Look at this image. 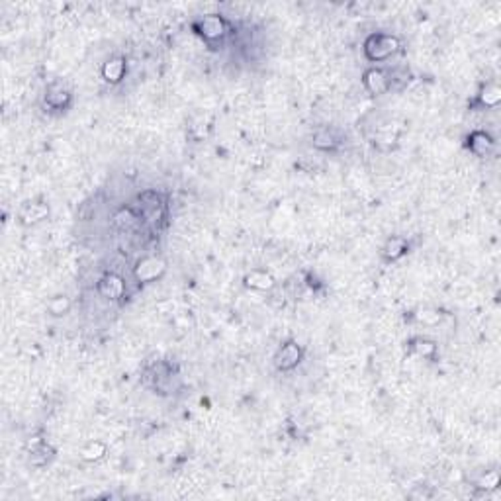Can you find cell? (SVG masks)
Segmentation results:
<instances>
[{
  "label": "cell",
  "mask_w": 501,
  "mask_h": 501,
  "mask_svg": "<svg viewBox=\"0 0 501 501\" xmlns=\"http://www.w3.org/2000/svg\"><path fill=\"white\" fill-rule=\"evenodd\" d=\"M43 104L49 110L65 112L73 104V94H71V90L65 89L63 85H52L49 89L45 90V94H43Z\"/></svg>",
  "instance_id": "cell-9"
},
{
  "label": "cell",
  "mask_w": 501,
  "mask_h": 501,
  "mask_svg": "<svg viewBox=\"0 0 501 501\" xmlns=\"http://www.w3.org/2000/svg\"><path fill=\"white\" fill-rule=\"evenodd\" d=\"M71 300L67 298V296H53L52 300L47 302V313L52 315V318H63L67 315L69 311H71Z\"/></svg>",
  "instance_id": "cell-21"
},
{
  "label": "cell",
  "mask_w": 501,
  "mask_h": 501,
  "mask_svg": "<svg viewBox=\"0 0 501 501\" xmlns=\"http://www.w3.org/2000/svg\"><path fill=\"white\" fill-rule=\"evenodd\" d=\"M112 223L116 225L120 232H133L140 223H143L140 214L135 208H120L116 214L112 216Z\"/></svg>",
  "instance_id": "cell-16"
},
{
  "label": "cell",
  "mask_w": 501,
  "mask_h": 501,
  "mask_svg": "<svg viewBox=\"0 0 501 501\" xmlns=\"http://www.w3.org/2000/svg\"><path fill=\"white\" fill-rule=\"evenodd\" d=\"M362 85L372 96H382L392 90V73L378 69V67H370L362 75Z\"/></svg>",
  "instance_id": "cell-7"
},
{
  "label": "cell",
  "mask_w": 501,
  "mask_h": 501,
  "mask_svg": "<svg viewBox=\"0 0 501 501\" xmlns=\"http://www.w3.org/2000/svg\"><path fill=\"white\" fill-rule=\"evenodd\" d=\"M362 49L370 63H384L401 52V41L392 34H370L364 39Z\"/></svg>",
  "instance_id": "cell-2"
},
{
  "label": "cell",
  "mask_w": 501,
  "mask_h": 501,
  "mask_svg": "<svg viewBox=\"0 0 501 501\" xmlns=\"http://www.w3.org/2000/svg\"><path fill=\"white\" fill-rule=\"evenodd\" d=\"M501 102V89L496 85V82H486L482 85L478 94H476L474 102L472 106H478L482 110H491L496 106H500Z\"/></svg>",
  "instance_id": "cell-12"
},
{
  "label": "cell",
  "mask_w": 501,
  "mask_h": 501,
  "mask_svg": "<svg viewBox=\"0 0 501 501\" xmlns=\"http://www.w3.org/2000/svg\"><path fill=\"white\" fill-rule=\"evenodd\" d=\"M445 318H447V313L438 308H417L410 313L412 322L425 325V327H435L438 323L445 322Z\"/></svg>",
  "instance_id": "cell-17"
},
{
  "label": "cell",
  "mask_w": 501,
  "mask_h": 501,
  "mask_svg": "<svg viewBox=\"0 0 501 501\" xmlns=\"http://www.w3.org/2000/svg\"><path fill=\"white\" fill-rule=\"evenodd\" d=\"M96 290H98V294L102 296L104 300L120 302L122 298H126V294H128V282L118 272H106V274H102L98 278Z\"/></svg>",
  "instance_id": "cell-6"
},
{
  "label": "cell",
  "mask_w": 501,
  "mask_h": 501,
  "mask_svg": "<svg viewBox=\"0 0 501 501\" xmlns=\"http://www.w3.org/2000/svg\"><path fill=\"white\" fill-rule=\"evenodd\" d=\"M137 202L140 204L135 208V212L140 214L143 223L157 227L163 219L167 218V204H165V198L159 192L147 190V192L140 194Z\"/></svg>",
  "instance_id": "cell-3"
},
{
  "label": "cell",
  "mask_w": 501,
  "mask_h": 501,
  "mask_svg": "<svg viewBox=\"0 0 501 501\" xmlns=\"http://www.w3.org/2000/svg\"><path fill=\"white\" fill-rule=\"evenodd\" d=\"M27 454H30V463L34 464V466H45V464H49L53 460V456H55V449H53L52 445H47V443H43V445H39L36 449L27 450Z\"/></svg>",
  "instance_id": "cell-20"
},
{
  "label": "cell",
  "mask_w": 501,
  "mask_h": 501,
  "mask_svg": "<svg viewBox=\"0 0 501 501\" xmlns=\"http://www.w3.org/2000/svg\"><path fill=\"white\" fill-rule=\"evenodd\" d=\"M100 75H102L104 82H108V85H120L126 78V75H128V61H126V57H122V55L110 57L102 65Z\"/></svg>",
  "instance_id": "cell-10"
},
{
  "label": "cell",
  "mask_w": 501,
  "mask_h": 501,
  "mask_svg": "<svg viewBox=\"0 0 501 501\" xmlns=\"http://www.w3.org/2000/svg\"><path fill=\"white\" fill-rule=\"evenodd\" d=\"M408 353L425 360H435L438 355V345L429 337H412L408 343Z\"/></svg>",
  "instance_id": "cell-11"
},
{
  "label": "cell",
  "mask_w": 501,
  "mask_h": 501,
  "mask_svg": "<svg viewBox=\"0 0 501 501\" xmlns=\"http://www.w3.org/2000/svg\"><path fill=\"white\" fill-rule=\"evenodd\" d=\"M464 145H466V149L470 153L480 157V159H484V157L491 155V151L496 149V140L489 135L488 131H484V129H474V131H470L466 135V143Z\"/></svg>",
  "instance_id": "cell-8"
},
{
  "label": "cell",
  "mask_w": 501,
  "mask_h": 501,
  "mask_svg": "<svg viewBox=\"0 0 501 501\" xmlns=\"http://www.w3.org/2000/svg\"><path fill=\"white\" fill-rule=\"evenodd\" d=\"M168 265L167 260L159 255H147V257H142L135 267H133V278L137 284H151L161 280L167 272Z\"/></svg>",
  "instance_id": "cell-4"
},
{
  "label": "cell",
  "mask_w": 501,
  "mask_h": 501,
  "mask_svg": "<svg viewBox=\"0 0 501 501\" xmlns=\"http://www.w3.org/2000/svg\"><path fill=\"white\" fill-rule=\"evenodd\" d=\"M192 32L208 47H218L232 34V24L221 14H204L192 22Z\"/></svg>",
  "instance_id": "cell-1"
},
{
  "label": "cell",
  "mask_w": 501,
  "mask_h": 501,
  "mask_svg": "<svg viewBox=\"0 0 501 501\" xmlns=\"http://www.w3.org/2000/svg\"><path fill=\"white\" fill-rule=\"evenodd\" d=\"M108 454V447L102 441H90L80 449V458L85 463H100Z\"/></svg>",
  "instance_id": "cell-19"
},
{
  "label": "cell",
  "mask_w": 501,
  "mask_h": 501,
  "mask_svg": "<svg viewBox=\"0 0 501 501\" xmlns=\"http://www.w3.org/2000/svg\"><path fill=\"white\" fill-rule=\"evenodd\" d=\"M243 284L245 288H251V290H257V292H270L276 286V280L270 272L257 269L245 274Z\"/></svg>",
  "instance_id": "cell-13"
},
{
  "label": "cell",
  "mask_w": 501,
  "mask_h": 501,
  "mask_svg": "<svg viewBox=\"0 0 501 501\" xmlns=\"http://www.w3.org/2000/svg\"><path fill=\"white\" fill-rule=\"evenodd\" d=\"M311 143L318 151H325V153H331V151H337L339 147V137L335 135L331 129H318L311 137Z\"/></svg>",
  "instance_id": "cell-18"
},
{
  "label": "cell",
  "mask_w": 501,
  "mask_h": 501,
  "mask_svg": "<svg viewBox=\"0 0 501 501\" xmlns=\"http://www.w3.org/2000/svg\"><path fill=\"white\" fill-rule=\"evenodd\" d=\"M498 486H500V472L498 470L486 472L476 484V488L482 489V491H493V489H498Z\"/></svg>",
  "instance_id": "cell-22"
},
{
  "label": "cell",
  "mask_w": 501,
  "mask_h": 501,
  "mask_svg": "<svg viewBox=\"0 0 501 501\" xmlns=\"http://www.w3.org/2000/svg\"><path fill=\"white\" fill-rule=\"evenodd\" d=\"M410 253V243L403 237H390L382 247V258L386 263H396Z\"/></svg>",
  "instance_id": "cell-15"
},
{
  "label": "cell",
  "mask_w": 501,
  "mask_h": 501,
  "mask_svg": "<svg viewBox=\"0 0 501 501\" xmlns=\"http://www.w3.org/2000/svg\"><path fill=\"white\" fill-rule=\"evenodd\" d=\"M302 360H304V347L294 339H288L274 355V368L278 372H292L300 366Z\"/></svg>",
  "instance_id": "cell-5"
},
{
  "label": "cell",
  "mask_w": 501,
  "mask_h": 501,
  "mask_svg": "<svg viewBox=\"0 0 501 501\" xmlns=\"http://www.w3.org/2000/svg\"><path fill=\"white\" fill-rule=\"evenodd\" d=\"M47 216H49V206L45 202H27L20 210V221L24 225H36L39 221L47 219Z\"/></svg>",
  "instance_id": "cell-14"
}]
</instances>
